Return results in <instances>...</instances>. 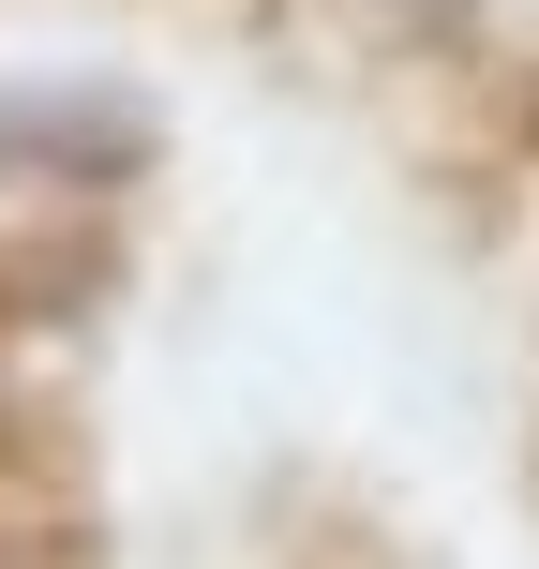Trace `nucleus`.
<instances>
[{"label": "nucleus", "mask_w": 539, "mask_h": 569, "mask_svg": "<svg viewBox=\"0 0 539 569\" xmlns=\"http://www.w3.org/2000/svg\"><path fill=\"white\" fill-rule=\"evenodd\" d=\"M150 166V106L120 76H0V180H120Z\"/></svg>", "instance_id": "nucleus-1"}]
</instances>
